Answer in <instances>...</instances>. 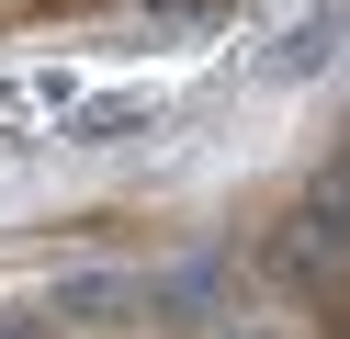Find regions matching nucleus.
I'll return each mask as SVG.
<instances>
[{"label":"nucleus","instance_id":"nucleus-2","mask_svg":"<svg viewBox=\"0 0 350 339\" xmlns=\"http://www.w3.org/2000/svg\"><path fill=\"white\" fill-rule=\"evenodd\" d=\"M327 45H339V12H317V23H294V45H282L271 68H282V79H305V68H317Z\"/></svg>","mask_w":350,"mask_h":339},{"label":"nucleus","instance_id":"nucleus-1","mask_svg":"<svg viewBox=\"0 0 350 339\" xmlns=\"http://www.w3.org/2000/svg\"><path fill=\"white\" fill-rule=\"evenodd\" d=\"M271 271L305 294V305H350V203L305 192L294 215L271 226Z\"/></svg>","mask_w":350,"mask_h":339},{"label":"nucleus","instance_id":"nucleus-6","mask_svg":"<svg viewBox=\"0 0 350 339\" xmlns=\"http://www.w3.org/2000/svg\"><path fill=\"white\" fill-rule=\"evenodd\" d=\"M0 12H12V0H0Z\"/></svg>","mask_w":350,"mask_h":339},{"label":"nucleus","instance_id":"nucleus-4","mask_svg":"<svg viewBox=\"0 0 350 339\" xmlns=\"http://www.w3.org/2000/svg\"><path fill=\"white\" fill-rule=\"evenodd\" d=\"M0 339H46V316H34V305H0Z\"/></svg>","mask_w":350,"mask_h":339},{"label":"nucleus","instance_id":"nucleus-3","mask_svg":"<svg viewBox=\"0 0 350 339\" xmlns=\"http://www.w3.org/2000/svg\"><path fill=\"white\" fill-rule=\"evenodd\" d=\"M136 125H147V102H102V113H91V125H79V136H91V147H102V136H136Z\"/></svg>","mask_w":350,"mask_h":339},{"label":"nucleus","instance_id":"nucleus-5","mask_svg":"<svg viewBox=\"0 0 350 339\" xmlns=\"http://www.w3.org/2000/svg\"><path fill=\"white\" fill-rule=\"evenodd\" d=\"M339 339H350V305H339Z\"/></svg>","mask_w":350,"mask_h":339}]
</instances>
